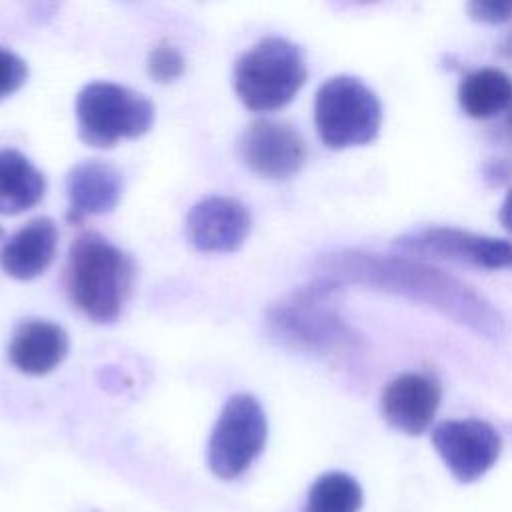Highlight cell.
Segmentation results:
<instances>
[{
  "label": "cell",
  "mask_w": 512,
  "mask_h": 512,
  "mask_svg": "<svg viewBox=\"0 0 512 512\" xmlns=\"http://www.w3.org/2000/svg\"><path fill=\"white\" fill-rule=\"evenodd\" d=\"M28 78L26 62L8 48L0 46V100L12 96Z\"/></svg>",
  "instance_id": "cell-20"
},
{
  "label": "cell",
  "mask_w": 512,
  "mask_h": 512,
  "mask_svg": "<svg viewBox=\"0 0 512 512\" xmlns=\"http://www.w3.org/2000/svg\"><path fill=\"white\" fill-rule=\"evenodd\" d=\"M432 444L452 476L460 482L482 478L498 460L500 434L484 420H444L432 432Z\"/></svg>",
  "instance_id": "cell-10"
},
{
  "label": "cell",
  "mask_w": 512,
  "mask_h": 512,
  "mask_svg": "<svg viewBox=\"0 0 512 512\" xmlns=\"http://www.w3.org/2000/svg\"><path fill=\"white\" fill-rule=\"evenodd\" d=\"M134 276L132 256L98 232H82L74 238L66 264V288L72 304L90 320L114 322L132 294Z\"/></svg>",
  "instance_id": "cell-3"
},
{
  "label": "cell",
  "mask_w": 512,
  "mask_h": 512,
  "mask_svg": "<svg viewBox=\"0 0 512 512\" xmlns=\"http://www.w3.org/2000/svg\"><path fill=\"white\" fill-rule=\"evenodd\" d=\"M314 124L320 140L332 150L362 146L378 136L382 104L360 78L334 76L316 92Z\"/></svg>",
  "instance_id": "cell-6"
},
{
  "label": "cell",
  "mask_w": 512,
  "mask_h": 512,
  "mask_svg": "<svg viewBox=\"0 0 512 512\" xmlns=\"http://www.w3.org/2000/svg\"><path fill=\"white\" fill-rule=\"evenodd\" d=\"M236 152L254 174L270 180L294 176L306 160V144L300 132L278 120H254L238 136Z\"/></svg>",
  "instance_id": "cell-9"
},
{
  "label": "cell",
  "mask_w": 512,
  "mask_h": 512,
  "mask_svg": "<svg viewBox=\"0 0 512 512\" xmlns=\"http://www.w3.org/2000/svg\"><path fill=\"white\" fill-rule=\"evenodd\" d=\"M0 236H4V232H2V228H0Z\"/></svg>",
  "instance_id": "cell-25"
},
{
  "label": "cell",
  "mask_w": 512,
  "mask_h": 512,
  "mask_svg": "<svg viewBox=\"0 0 512 512\" xmlns=\"http://www.w3.org/2000/svg\"><path fill=\"white\" fill-rule=\"evenodd\" d=\"M58 246V228L54 220L40 216L16 230L0 248L2 270L16 280L40 276L54 260Z\"/></svg>",
  "instance_id": "cell-15"
},
{
  "label": "cell",
  "mask_w": 512,
  "mask_h": 512,
  "mask_svg": "<svg viewBox=\"0 0 512 512\" xmlns=\"http://www.w3.org/2000/svg\"><path fill=\"white\" fill-rule=\"evenodd\" d=\"M504 132H506V138H508V142L512 144V104H510V108H508V112H506V120H504Z\"/></svg>",
  "instance_id": "cell-24"
},
{
  "label": "cell",
  "mask_w": 512,
  "mask_h": 512,
  "mask_svg": "<svg viewBox=\"0 0 512 512\" xmlns=\"http://www.w3.org/2000/svg\"><path fill=\"white\" fill-rule=\"evenodd\" d=\"M46 194L44 174L18 150L0 148V214L14 216L34 208Z\"/></svg>",
  "instance_id": "cell-16"
},
{
  "label": "cell",
  "mask_w": 512,
  "mask_h": 512,
  "mask_svg": "<svg viewBox=\"0 0 512 512\" xmlns=\"http://www.w3.org/2000/svg\"><path fill=\"white\" fill-rule=\"evenodd\" d=\"M146 66H148V74L156 82L166 84V82H174L176 78L182 76L186 62H184L182 52L174 44L160 42L158 46H154L150 50Z\"/></svg>",
  "instance_id": "cell-19"
},
{
  "label": "cell",
  "mask_w": 512,
  "mask_h": 512,
  "mask_svg": "<svg viewBox=\"0 0 512 512\" xmlns=\"http://www.w3.org/2000/svg\"><path fill=\"white\" fill-rule=\"evenodd\" d=\"M66 330L48 320H26L16 326L8 344L12 366L30 376L52 372L68 354Z\"/></svg>",
  "instance_id": "cell-14"
},
{
  "label": "cell",
  "mask_w": 512,
  "mask_h": 512,
  "mask_svg": "<svg viewBox=\"0 0 512 512\" xmlns=\"http://www.w3.org/2000/svg\"><path fill=\"white\" fill-rule=\"evenodd\" d=\"M248 208L230 196H208L196 202L186 216L188 242L208 254L234 252L250 234Z\"/></svg>",
  "instance_id": "cell-11"
},
{
  "label": "cell",
  "mask_w": 512,
  "mask_h": 512,
  "mask_svg": "<svg viewBox=\"0 0 512 512\" xmlns=\"http://www.w3.org/2000/svg\"><path fill=\"white\" fill-rule=\"evenodd\" d=\"M340 290L332 278L318 276L296 288L266 312L270 332L286 346L312 354H344L362 340L338 310Z\"/></svg>",
  "instance_id": "cell-2"
},
{
  "label": "cell",
  "mask_w": 512,
  "mask_h": 512,
  "mask_svg": "<svg viewBox=\"0 0 512 512\" xmlns=\"http://www.w3.org/2000/svg\"><path fill=\"white\" fill-rule=\"evenodd\" d=\"M308 76L302 50L286 38L268 36L248 48L234 66V90L254 112L286 106Z\"/></svg>",
  "instance_id": "cell-4"
},
{
  "label": "cell",
  "mask_w": 512,
  "mask_h": 512,
  "mask_svg": "<svg viewBox=\"0 0 512 512\" xmlns=\"http://www.w3.org/2000/svg\"><path fill=\"white\" fill-rule=\"evenodd\" d=\"M458 100L470 118H492L512 104V78L498 68L466 74L458 86Z\"/></svg>",
  "instance_id": "cell-17"
},
{
  "label": "cell",
  "mask_w": 512,
  "mask_h": 512,
  "mask_svg": "<svg viewBox=\"0 0 512 512\" xmlns=\"http://www.w3.org/2000/svg\"><path fill=\"white\" fill-rule=\"evenodd\" d=\"M78 136L94 148L138 138L154 124V104L140 92L114 82H90L76 96Z\"/></svg>",
  "instance_id": "cell-5"
},
{
  "label": "cell",
  "mask_w": 512,
  "mask_h": 512,
  "mask_svg": "<svg viewBox=\"0 0 512 512\" xmlns=\"http://www.w3.org/2000/svg\"><path fill=\"white\" fill-rule=\"evenodd\" d=\"M318 270L320 276L338 284H358L422 304L482 338L500 340L504 334V318L490 300L426 262L364 250H338L324 254L318 260Z\"/></svg>",
  "instance_id": "cell-1"
},
{
  "label": "cell",
  "mask_w": 512,
  "mask_h": 512,
  "mask_svg": "<svg viewBox=\"0 0 512 512\" xmlns=\"http://www.w3.org/2000/svg\"><path fill=\"white\" fill-rule=\"evenodd\" d=\"M498 52H500V56H504L506 60L512 62V32H508V34L500 40Z\"/></svg>",
  "instance_id": "cell-23"
},
{
  "label": "cell",
  "mask_w": 512,
  "mask_h": 512,
  "mask_svg": "<svg viewBox=\"0 0 512 512\" xmlns=\"http://www.w3.org/2000/svg\"><path fill=\"white\" fill-rule=\"evenodd\" d=\"M362 488L346 472H326L310 486L306 512H358Z\"/></svg>",
  "instance_id": "cell-18"
},
{
  "label": "cell",
  "mask_w": 512,
  "mask_h": 512,
  "mask_svg": "<svg viewBox=\"0 0 512 512\" xmlns=\"http://www.w3.org/2000/svg\"><path fill=\"white\" fill-rule=\"evenodd\" d=\"M500 222L508 232H512V188L508 190V194L500 206Z\"/></svg>",
  "instance_id": "cell-22"
},
{
  "label": "cell",
  "mask_w": 512,
  "mask_h": 512,
  "mask_svg": "<svg viewBox=\"0 0 512 512\" xmlns=\"http://www.w3.org/2000/svg\"><path fill=\"white\" fill-rule=\"evenodd\" d=\"M440 404V386L434 378L418 372L400 374L382 392L380 410L384 420L410 436L422 434L434 420Z\"/></svg>",
  "instance_id": "cell-12"
},
{
  "label": "cell",
  "mask_w": 512,
  "mask_h": 512,
  "mask_svg": "<svg viewBox=\"0 0 512 512\" xmlns=\"http://www.w3.org/2000/svg\"><path fill=\"white\" fill-rule=\"evenodd\" d=\"M266 436L268 424L260 402L250 394L228 398L208 440L210 470L224 480L238 478L262 452Z\"/></svg>",
  "instance_id": "cell-7"
},
{
  "label": "cell",
  "mask_w": 512,
  "mask_h": 512,
  "mask_svg": "<svg viewBox=\"0 0 512 512\" xmlns=\"http://www.w3.org/2000/svg\"><path fill=\"white\" fill-rule=\"evenodd\" d=\"M466 10L472 20L484 24H502L512 20V0H474L466 6Z\"/></svg>",
  "instance_id": "cell-21"
},
{
  "label": "cell",
  "mask_w": 512,
  "mask_h": 512,
  "mask_svg": "<svg viewBox=\"0 0 512 512\" xmlns=\"http://www.w3.org/2000/svg\"><path fill=\"white\" fill-rule=\"evenodd\" d=\"M66 192V220L78 224L88 216L106 214L116 208L122 196V176L104 160H84L70 168L66 176Z\"/></svg>",
  "instance_id": "cell-13"
},
{
  "label": "cell",
  "mask_w": 512,
  "mask_h": 512,
  "mask_svg": "<svg viewBox=\"0 0 512 512\" xmlns=\"http://www.w3.org/2000/svg\"><path fill=\"white\" fill-rule=\"evenodd\" d=\"M394 248L400 252L450 260L486 270H512V242L452 226H428L398 236Z\"/></svg>",
  "instance_id": "cell-8"
}]
</instances>
